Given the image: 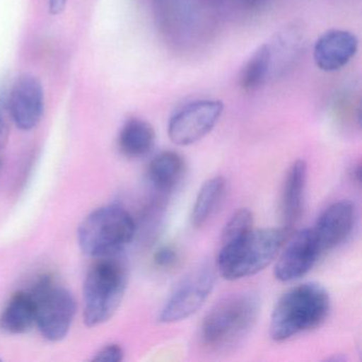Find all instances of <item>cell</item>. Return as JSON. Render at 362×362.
<instances>
[{
  "instance_id": "7a4b0ae2",
  "label": "cell",
  "mask_w": 362,
  "mask_h": 362,
  "mask_svg": "<svg viewBox=\"0 0 362 362\" xmlns=\"http://www.w3.org/2000/svg\"><path fill=\"white\" fill-rule=\"evenodd\" d=\"M259 313V298L252 292L226 296L203 319L201 342L211 351L232 349L251 332Z\"/></svg>"
},
{
  "instance_id": "4fadbf2b",
  "label": "cell",
  "mask_w": 362,
  "mask_h": 362,
  "mask_svg": "<svg viewBox=\"0 0 362 362\" xmlns=\"http://www.w3.org/2000/svg\"><path fill=\"white\" fill-rule=\"evenodd\" d=\"M305 41L306 35L304 29L294 23L284 27L273 35L270 42L267 43L270 52L272 78L279 77L291 69L304 50Z\"/></svg>"
},
{
  "instance_id": "ffe728a7",
  "label": "cell",
  "mask_w": 362,
  "mask_h": 362,
  "mask_svg": "<svg viewBox=\"0 0 362 362\" xmlns=\"http://www.w3.org/2000/svg\"><path fill=\"white\" fill-rule=\"evenodd\" d=\"M254 230L253 213L249 209H240L230 218L221 234V245L233 243Z\"/></svg>"
},
{
  "instance_id": "ac0fdd59",
  "label": "cell",
  "mask_w": 362,
  "mask_h": 362,
  "mask_svg": "<svg viewBox=\"0 0 362 362\" xmlns=\"http://www.w3.org/2000/svg\"><path fill=\"white\" fill-rule=\"evenodd\" d=\"M226 180L222 177H214L207 180L199 190L192 211V224L194 228L204 226L223 199L226 192Z\"/></svg>"
},
{
  "instance_id": "603a6c76",
  "label": "cell",
  "mask_w": 362,
  "mask_h": 362,
  "mask_svg": "<svg viewBox=\"0 0 362 362\" xmlns=\"http://www.w3.org/2000/svg\"><path fill=\"white\" fill-rule=\"evenodd\" d=\"M8 105L5 90H0V150H3L9 139L10 127L8 120Z\"/></svg>"
},
{
  "instance_id": "52a82bcc",
  "label": "cell",
  "mask_w": 362,
  "mask_h": 362,
  "mask_svg": "<svg viewBox=\"0 0 362 362\" xmlns=\"http://www.w3.org/2000/svg\"><path fill=\"white\" fill-rule=\"evenodd\" d=\"M214 285L215 273L213 269L203 266L192 271L167 298L158 315V322L177 323L192 317L206 302Z\"/></svg>"
},
{
  "instance_id": "3957f363",
  "label": "cell",
  "mask_w": 362,
  "mask_h": 362,
  "mask_svg": "<svg viewBox=\"0 0 362 362\" xmlns=\"http://www.w3.org/2000/svg\"><path fill=\"white\" fill-rule=\"evenodd\" d=\"M286 228L252 230L233 243L221 245L217 257L220 275L237 281L257 274L269 266L291 236Z\"/></svg>"
},
{
  "instance_id": "9c48e42d",
  "label": "cell",
  "mask_w": 362,
  "mask_h": 362,
  "mask_svg": "<svg viewBox=\"0 0 362 362\" xmlns=\"http://www.w3.org/2000/svg\"><path fill=\"white\" fill-rule=\"evenodd\" d=\"M274 267L277 281L288 283L305 276L315 266L322 252L311 228L289 237Z\"/></svg>"
},
{
  "instance_id": "5b68a950",
  "label": "cell",
  "mask_w": 362,
  "mask_h": 362,
  "mask_svg": "<svg viewBox=\"0 0 362 362\" xmlns=\"http://www.w3.org/2000/svg\"><path fill=\"white\" fill-rule=\"evenodd\" d=\"M97 260L83 285V321L88 327L101 325L115 315L128 284L126 268L115 257Z\"/></svg>"
},
{
  "instance_id": "30bf717a",
  "label": "cell",
  "mask_w": 362,
  "mask_h": 362,
  "mask_svg": "<svg viewBox=\"0 0 362 362\" xmlns=\"http://www.w3.org/2000/svg\"><path fill=\"white\" fill-rule=\"evenodd\" d=\"M8 111L16 126L23 131L37 127L44 113L43 86L35 76H21L16 79L7 99Z\"/></svg>"
},
{
  "instance_id": "277c9868",
  "label": "cell",
  "mask_w": 362,
  "mask_h": 362,
  "mask_svg": "<svg viewBox=\"0 0 362 362\" xmlns=\"http://www.w3.org/2000/svg\"><path fill=\"white\" fill-rule=\"evenodd\" d=\"M132 216L118 205H107L92 211L78 228L80 249L96 259L115 257L135 236Z\"/></svg>"
},
{
  "instance_id": "8992f818",
  "label": "cell",
  "mask_w": 362,
  "mask_h": 362,
  "mask_svg": "<svg viewBox=\"0 0 362 362\" xmlns=\"http://www.w3.org/2000/svg\"><path fill=\"white\" fill-rule=\"evenodd\" d=\"M29 291L35 300V325L42 336L52 342L63 340L77 313L71 292L47 274L40 277Z\"/></svg>"
},
{
  "instance_id": "e0dca14e",
  "label": "cell",
  "mask_w": 362,
  "mask_h": 362,
  "mask_svg": "<svg viewBox=\"0 0 362 362\" xmlns=\"http://www.w3.org/2000/svg\"><path fill=\"white\" fill-rule=\"evenodd\" d=\"M185 173V162L177 152L164 151L158 154L148 167L150 183L158 192L169 194L173 192Z\"/></svg>"
},
{
  "instance_id": "6da1fadb",
  "label": "cell",
  "mask_w": 362,
  "mask_h": 362,
  "mask_svg": "<svg viewBox=\"0 0 362 362\" xmlns=\"http://www.w3.org/2000/svg\"><path fill=\"white\" fill-rule=\"evenodd\" d=\"M330 298L319 284L305 283L288 290L271 315L270 336L276 342L289 340L319 327L327 319Z\"/></svg>"
},
{
  "instance_id": "cb8c5ba5",
  "label": "cell",
  "mask_w": 362,
  "mask_h": 362,
  "mask_svg": "<svg viewBox=\"0 0 362 362\" xmlns=\"http://www.w3.org/2000/svg\"><path fill=\"white\" fill-rule=\"evenodd\" d=\"M124 351L119 344L111 343L101 347L96 355L93 358V361L98 362H119L124 359Z\"/></svg>"
},
{
  "instance_id": "9a60e30c",
  "label": "cell",
  "mask_w": 362,
  "mask_h": 362,
  "mask_svg": "<svg viewBox=\"0 0 362 362\" xmlns=\"http://www.w3.org/2000/svg\"><path fill=\"white\" fill-rule=\"evenodd\" d=\"M156 130L141 118H130L124 122L118 136L120 152L129 158L147 156L156 146Z\"/></svg>"
},
{
  "instance_id": "7402d4cb",
  "label": "cell",
  "mask_w": 362,
  "mask_h": 362,
  "mask_svg": "<svg viewBox=\"0 0 362 362\" xmlns=\"http://www.w3.org/2000/svg\"><path fill=\"white\" fill-rule=\"evenodd\" d=\"M154 264L163 269L173 268L179 262V253L173 245H163L156 250L153 256Z\"/></svg>"
},
{
  "instance_id": "8fae6325",
  "label": "cell",
  "mask_w": 362,
  "mask_h": 362,
  "mask_svg": "<svg viewBox=\"0 0 362 362\" xmlns=\"http://www.w3.org/2000/svg\"><path fill=\"white\" fill-rule=\"evenodd\" d=\"M355 205L349 200H339L326 207L313 230L322 253L342 245L355 226Z\"/></svg>"
},
{
  "instance_id": "d4e9b609",
  "label": "cell",
  "mask_w": 362,
  "mask_h": 362,
  "mask_svg": "<svg viewBox=\"0 0 362 362\" xmlns=\"http://www.w3.org/2000/svg\"><path fill=\"white\" fill-rule=\"evenodd\" d=\"M66 0H49V10L52 14H59L64 10Z\"/></svg>"
},
{
  "instance_id": "484cf974",
  "label": "cell",
  "mask_w": 362,
  "mask_h": 362,
  "mask_svg": "<svg viewBox=\"0 0 362 362\" xmlns=\"http://www.w3.org/2000/svg\"><path fill=\"white\" fill-rule=\"evenodd\" d=\"M351 177H353L354 181L360 183L361 181V165L357 164L354 166L353 170H351Z\"/></svg>"
},
{
  "instance_id": "44dd1931",
  "label": "cell",
  "mask_w": 362,
  "mask_h": 362,
  "mask_svg": "<svg viewBox=\"0 0 362 362\" xmlns=\"http://www.w3.org/2000/svg\"><path fill=\"white\" fill-rule=\"evenodd\" d=\"M218 4L232 13L253 16L264 7L268 0H217Z\"/></svg>"
},
{
  "instance_id": "7c38bea8",
  "label": "cell",
  "mask_w": 362,
  "mask_h": 362,
  "mask_svg": "<svg viewBox=\"0 0 362 362\" xmlns=\"http://www.w3.org/2000/svg\"><path fill=\"white\" fill-rule=\"evenodd\" d=\"M359 47L357 37L351 31L332 29L321 35L313 46V60L317 69L334 73L346 66Z\"/></svg>"
},
{
  "instance_id": "5bb4252c",
  "label": "cell",
  "mask_w": 362,
  "mask_h": 362,
  "mask_svg": "<svg viewBox=\"0 0 362 362\" xmlns=\"http://www.w3.org/2000/svg\"><path fill=\"white\" fill-rule=\"evenodd\" d=\"M306 183V162L304 160H296L286 173L281 196L284 228L291 232L302 216Z\"/></svg>"
},
{
  "instance_id": "d6986e66",
  "label": "cell",
  "mask_w": 362,
  "mask_h": 362,
  "mask_svg": "<svg viewBox=\"0 0 362 362\" xmlns=\"http://www.w3.org/2000/svg\"><path fill=\"white\" fill-rule=\"evenodd\" d=\"M272 78L268 45L262 44L247 59L239 73L238 82L245 92L259 90Z\"/></svg>"
},
{
  "instance_id": "2e32d148",
  "label": "cell",
  "mask_w": 362,
  "mask_h": 362,
  "mask_svg": "<svg viewBox=\"0 0 362 362\" xmlns=\"http://www.w3.org/2000/svg\"><path fill=\"white\" fill-rule=\"evenodd\" d=\"M35 325V304L30 291L16 292L0 315V327L12 334H25Z\"/></svg>"
},
{
  "instance_id": "ba28073f",
  "label": "cell",
  "mask_w": 362,
  "mask_h": 362,
  "mask_svg": "<svg viewBox=\"0 0 362 362\" xmlns=\"http://www.w3.org/2000/svg\"><path fill=\"white\" fill-rule=\"evenodd\" d=\"M223 110V103L213 99L192 101L184 105L169 120V139L179 146H189L201 141L215 128Z\"/></svg>"
}]
</instances>
